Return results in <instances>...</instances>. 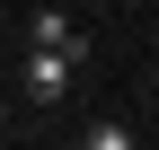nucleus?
I'll return each mask as SVG.
<instances>
[{
  "mask_svg": "<svg viewBox=\"0 0 159 150\" xmlns=\"http://www.w3.org/2000/svg\"><path fill=\"white\" fill-rule=\"evenodd\" d=\"M71 71H80V53L27 44V97H35V106H62V97H71Z\"/></svg>",
  "mask_w": 159,
  "mask_h": 150,
  "instance_id": "nucleus-1",
  "label": "nucleus"
},
{
  "mask_svg": "<svg viewBox=\"0 0 159 150\" xmlns=\"http://www.w3.org/2000/svg\"><path fill=\"white\" fill-rule=\"evenodd\" d=\"M80 141H89V150H133V124H89Z\"/></svg>",
  "mask_w": 159,
  "mask_h": 150,
  "instance_id": "nucleus-3",
  "label": "nucleus"
},
{
  "mask_svg": "<svg viewBox=\"0 0 159 150\" xmlns=\"http://www.w3.org/2000/svg\"><path fill=\"white\" fill-rule=\"evenodd\" d=\"M27 44H53V53H80V62H89V35H80L71 9H35L27 18Z\"/></svg>",
  "mask_w": 159,
  "mask_h": 150,
  "instance_id": "nucleus-2",
  "label": "nucleus"
}]
</instances>
